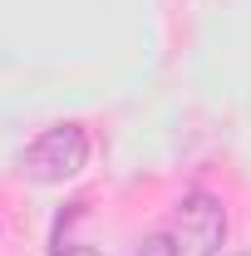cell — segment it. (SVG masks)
Returning <instances> with one entry per match:
<instances>
[{
	"label": "cell",
	"instance_id": "cell-1",
	"mask_svg": "<svg viewBox=\"0 0 251 256\" xmlns=\"http://www.w3.org/2000/svg\"><path fill=\"white\" fill-rule=\"evenodd\" d=\"M84 162H89V133L79 124H54L25 148L20 168L34 182H69V178L84 172Z\"/></svg>",
	"mask_w": 251,
	"mask_h": 256
},
{
	"label": "cell",
	"instance_id": "cell-2",
	"mask_svg": "<svg viewBox=\"0 0 251 256\" xmlns=\"http://www.w3.org/2000/svg\"><path fill=\"white\" fill-rule=\"evenodd\" d=\"M172 246L178 256H217L226 246V207L212 192H188L172 212Z\"/></svg>",
	"mask_w": 251,
	"mask_h": 256
},
{
	"label": "cell",
	"instance_id": "cell-3",
	"mask_svg": "<svg viewBox=\"0 0 251 256\" xmlns=\"http://www.w3.org/2000/svg\"><path fill=\"white\" fill-rule=\"evenodd\" d=\"M133 256H178V246H172V236H148Z\"/></svg>",
	"mask_w": 251,
	"mask_h": 256
},
{
	"label": "cell",
	"instance_id": "cell-4",
	"mask_svg": "<svg viewBox=\"0 0 251 256\" xmlns=\"http://www.w3.org/2000/svg\"><path fill=\"white\" fill-rule=\"evenodd\" d=\"M50 256H98L94 246H84V242H64V236H54V252Z\"/></svg>",
	"mask_w": 251,
	"mask_h": 256
}]
</instances>
